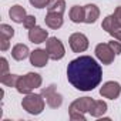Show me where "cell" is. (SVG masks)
Instances as JSON below:
<instances>
[{"instance_id": "obj_23", "label": "cell", "mask_w": 121, "mask_h": 121, "mask_svg": "<svg viewBox=\"0 0 121 121\" xmlns=\"http://www.w3.org/2000/svg\"><path fill=\"white\" fill-rule=\"evenodd\" d=\"M29 2L36 9H44V7H47V4H48L50 0H29Z\"/></svg>"}, {"instance_id": "obj_13", "label": "cell", "mask_w": 121, "mask_h": 121, "mask_svg": "<svg viewBox=\"0 0 121 121\" xmlns=\"http://www.w3.org/2000/svg\"><path fill=\"white\" fill-rule=\"evenodd\" d=\"M100 17V9L97 4H86L84 6V23L87 24H94L97 19Z\"/></svg>"}, {"instance_id": "obj_6", "label": "cell", "mask_w": 121, "mask_h": 121, "mask_svg": "<svg viewBox=\"0 0 121 121\" xmlns=\"http://www.w3.org/2000/svg\"><path fill=\"white\" fill-rule=\"evenodd\" d=\"M41 95L44 97V100H46V103H47V105L50 108H58L63 104V95L60 93H57L54 84L43 88L41 90Z\"/></svg>"}, {"instance_id": "obj_5", "label": "cell", "mask_w": 121, "mask_h": 121, "mask_svg": "<svg viewBox=\"0 0 121 121\" xmlns=\"http://www.w3.org/2000/svg\"><path fill=\"white\" fill-rule=\"evenodd\" d=\"M46 50L50 56L51 60L57 61V60H61L66 56V48L61 43V40L57 37H48L46 41Z\"/></svg>"}, {"instance_id": "obj_27", "label": "cell", "mask_w": 121, "mask_h": 121, "mask_svg": "<svg viewBox=\"0 0 121 121\" xmlns=\"http://www.w3.org/2000/svg\"><path fill=\"white\" fill-rule=\"evenodd\" d=\"M114 16H115V19L121 23V6H118V7L114 10Z\"/></svg>"}, {"instance_id": "obj_4", "label": "cell", "mask_w": 121, "mask_h": 121, "mask_svg": "<svg viewBox=\"0 0 121 121\" xmlns=\"http://www.w3.org/2000/svg\"><path fill=\"white\" fill-rule=\"evenodd\" d=\"M44 105H46V103H44V98H43L41 94H33V93H30V94H26V97L22 100L23 110L26 112L31 114V115L41 114L43 110H44Z\"/></svg>"}, {"instance_id": "obj_20", "label": "cell", "mask_w": 121, "mask_h": 121, "mask_svg": "<svg viewBox=\"0 0 121 121\" xmlns=\"http://www.w3.org/2000/svg\"><path fill=\"white\" fill-rule=\"evenodd\" d=\"M20 76L17 74H12V73H7L4 76H0V83L6 87H16L17 84V80H19Z\"/></svg>"}, {"instance_id": "obj_9", "label": "cell", "mask_w": 121, "mask_h": 121, "mask_svg": "<svg viewBox=\"0 0 121 121\" xmlns=\"http://www.w3.org/2000/svg\"><path fill=\"white\" fill-rule=\"evenodd\" d=\"M69 43L74 53H83L88 48V39L83 33H73L69 39Z\"/></svg>"}, {"instance_id": "obj_1", "label": "cell", "mask_w": 121, "mask_h": 121, "mask_svg": "<svg viewBox=\"0 0 121 121\" xmlns=\"http://www.w3.org/2000/svg\"><path fill=\"white\" fill-rule=\"evenodd\" d=\"M69 83L80 91L94 90L103 78L101 66L90 56H80L67 66Z\"/></svg>"}, {"instance_id": "obj_26", "label": "cell", "mask_w": 121, "mask_h": 121, "mask_svg": "<svg viewBox=\"0 0 121 121\" xmlns=\"http://www.w3.org/2000/svg\"><path fill=\"white\" fill-rule=\"evenodd\" d=\"M9 47H10V39L4 37V36H0V50L6 51V50H9Z\"/></svg>"}, {"instance_id": "obj_12", "label": "cell", "mask_w": 121, "mask_h": 121, "mask_svg": "<svg viewBox=\"0 0 121 121\" xmlns=\"http://www.w3.org/2000/svg\"><path fill=\"white\" fill-rule=\"evenodd\" d=\"M48 39V33L47 30H44L43 27L40 26H34L33 29L29 30V40L34 44H40V43H44L47 41Z\"/></svg>"}, {"instance_id": "obj_3", "label": "cell", "mask_w": 121, "mask_h": 121, "mask_svg": "<svg viewBox=\"0 0 121 121\" xmlns=\"http://www.w3.org/2000/svg\"><path fill=\"white\" fill-rule=\"evenodd\" d=\"M43 83V78L37 73H27L26 76H20L16 84V90L20 94H30L34 88H39Z\"/></svg>"}, {"instance_id": "obj_22", "label": "cell", "mask_w": 121, "mask_h": 121, "mask_svg": "<svg viewBox=\"0 0 121 121\" xmlns=\"http://www.w3.org/2000/svg\"><path fill=\"white\" fill-rule=\"evenodd\" d=\"M23 26H24L27 30L33 29L34 26H37V24H36V17H34V16H31V14H27V16H26V19H24V22H23Z\"/></svg>"}, {"instance_id": "obj_19", "label": "cell", "mask_w": 121, "mask_h": 121, "mask_svg": "<svg viewBox=\"0 0 121 121\" xmlns=\"http://www.w3.org/2000/svg\"><path fill=\"white\" fill-rule=\"evenodd\" d=\"M47 12L64 14L66 12V0H50L47 4Z\"/></svg>"}, {"instance_id": "obj_7", "label": "cell", "mask_w": 121, "mask_h": 121, "mask_svg": "<svg viewBox=\"0 0 121 121\" xmlns=\"http://www.w3.org/2000/svg\"><path fill=\"white\" fill-rule=\"evenodd\" d=\"M101 27H103V30H105V31H107L112 39H115V40L121 41V23L115 19V16H114V14L107 16V17L103 20Z\"/></svg>"}, {"instance_id": "obj_11", "label": "cell", "mask_w": 121, "mask_h": 121, "mask_svg": "<svg viewBox=\"0 0 121 121\" xmlns=\"http://www.w3.org/2000/svg\"><path fill=\"white\" fill-rule=\"evenodd\" d=\"M48 58H50V56H48L47 50L36 48V50H33L30 53V64L34 66V67L41 69V67H44L48 63Z\"/></svg>"}, {"instance_id": "obj_10", "label": "cell", "mask_w": 121, "mask_h": 121, "mask_svg": "<svg viewBox=\"0 0 121 121\" xmlns=\"http://www.w3.org/2000/svg\"><path fill=\"white\" fill-rule=\"evenodd\" d=\"M100 94L101 97L104 98H108V100H115L120 97L121 94V86L120 83L117 81H107L103 84V87L100 88Z\"/></svg>"}, {"instance_id": "obj_18", "label": "cell", "mask_w": 121, "mask_h": 121, "mask_svg": "<svg viewBox=\"0 0 121 121\" xmlns=\"http://www.w3.org/2000/svg\"><path fill=\"white\" fill-rule=\"evenodd\" d=\"M69 16L73 23H84V6H73Z\"/></svg>"}, {"instance_id": "obj_8", "label": "cell", "mask_w": 121, "mask_h": 121, "mask_svg": "<svg viewBox=\"0 0 121 121\" xmlns=\"http://www.w3.org/2000/svg\"><path fill=\"white\" fill-rule=\"evenodd\" d=\"M95 56L103 64L108 66V64H111L114 61L117 54L112 51V48L110 47L108 43H100V44L95 46Z\"/></svg>"}, {"instance_id": "obj_24", "label": "cell", "mask_w": 121, "mask_h": 121, "mask_svg": "<svg viewBox=\"0 0 121 121\" xmlns=\"http://www.w3.org/2000/svg\"><path fill=\"white\" fill-rule=\"evenodd\" d=\"M108 44H110V47L112 48V51H114L115 54H121V41L112 39L111 41H108Z\"/></svg>"}, {"instance_id": "obj_14", "label": "cell", "mask_w": 121, "mask_h": 121, "mask_svg": "<svg viewBox=\"0 0 121 121\" xmlns=\"http://www.w3.org/2000/svg\"><path fill=\"white\" fill-rule=\"evenodd\" d=\"M44 22H46V26H47V27H50V29H53V30H57V29H60V27L63 26V14L47 12Z\"/></svg>"}, {"instance_id": "obj_25", "label": "cell", "mask_w": 121, "mask_h": 121, "mask_svg": "<svg viewBox=\"0 0 121 121\" xmlns=\"http://www.w3.org/2000/svg\"><path fill=\"white\" fill-rule=\"evenodd\" d=\"M0 76H4V74H7L9 73V63H7V60L4 58V57H2L0 58Z\"/></svg>"}, {"instance_id": "obj_16", "label": "cell", "mask_w": 121, "mask_h": 121, "mask_svg": "<svg viewBox=\"0 0 121 121\" xmlns=\"http://www.w3.org/2000/svg\"><path fill=\"white\" fill-rule=\"evenodd\" d=\"M9 16H10V19H12L14 23H23L24 19H26V16H27V13H26V9H24L23 6L14 4V6L10 7Z\"/></svg>"}, {"instance_id": "obj_15", "label": "cell", "mask_w": 121, "mask_h": 121, "mask_svg": "<svg viewBox=\"0 0 121 121\" xmlns=\"http://www.w3.org/2000/svg\"><path fill=\"white\" fill-rule=\"evenodd\" d=\"M30 53L31 51L29 50V47L26 44H23V43H19L12 48V57L14 60H17V61H22V60L30 57Z\"/></svg>"}, {"instance_id": "obj_2", "label": "cell", "mask_w": 121, "mask_h": 121, "mask_svg": "<svg viewBox=\"0 0 121 121\" xmlns=\"http://www.w3.org/2000/svg\"><path fill=\"white\" fill-rule=\"evenodd\" d=\"M94 100L90 97H81L74 100L69 107V114L73 121H86V112L90 111Z\"/></svg>"}, {"instance_id": "obj_17", "label": "cell", "mask_w": 121, "mask_h": 121, "mask_svg": "<svg viewBox=\"0 0 121 121\" xmlns=\"http://www.w3.org/2000/svg\"><path fill=\"white\" fill-rule=\"evenodd\" d=\"M107 103L105 101H103V100H94V103H93V105H91V108H90V114H91V117H95V118H98V117H103L105 112H107Z\"/></svg>"}, {"instance_id": "obj_21", "label": "cell", "mask_w": 121, "mask_h": 121, "mask_svg": "<svg viewBox=\"0 0 121 121\" xmlns=\"http://www.w3.org/2000/svg\"><path fill=\"white\" fill-rule=\"evenodd\" d=\"M0 36H4V37H9L12 39L14 36V29L9 24H2L0 26Z\"/></svg>"}]
</instances>
